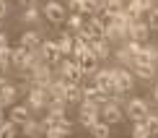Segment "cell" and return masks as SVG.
Listing matches in <instances>:
<instances>
[{"label":"cell","mask_w":158,"mask_h":138,"mask_svg":"<svg viewBox=\"0 0 158 138\" xmlns=\"http://www.w3.org/2000/svg\"><path fill=\"white\" fill-rule=\"evenodd\" d=\"M10 63L16 65L21 73H31V68L39 63V57H36V52H34V50L16 47V50H10Z\"/></svg>","instance_id":"6da1fadb"},{"label":"cell","mask_w":158,"mask_h":138,"mask_svg":"<svg viewBox=\"0 0 158 138\" xmlns=\"http://www.w3.org/2000/svg\"><path fill=\"white\" fill-rule=\"evenodd\" d=\"M119 104H122V99H111V96H109V99L104 102L101 107H98V115H101V120H104V122H109V125H117V122L124 117V112H122Z\"/></svg>","instance_id":"7a4b0ae2"},{"label":"cell","mask_w":158,"mask_h":138,"mask_svg":"<svg viewBox=\"0 0 158 138\" xmlns=\"http://www.w3.org/2000/svg\"><path fill=\"white\" fill-rule=\"evenodd\" d=\"M127 107H124V115L130 117L132 122H143L148 117V104H145V99H140V96H135V99H130V102H124Z\"/></svg>","instance_id":"3957f363"},{"label":"cell","mask_w":158,"mask_h":138,"mask_svg":"<svg viewBox=\"0 0 158 138\" xmlns=\"http://www.w3.org/2000/svg\"><path fill=\"white\" fill-rule=\"evenodd\" d=\"M81 31L88 39H106V21H104L101 16H91Z\"/></svg>","instance_id":"277c9868"},{"label":"cell","mask_w":158,"mask_h":138,"mask_svg":"<svg viewBox=\"0 0 158 138\" xmlns=\"http://www.w3.org/2000/svg\"><path fill=\"white\" fill-rule=\"evenodd\" d=\"M57 76H62L65 81H73V83H81V68H78V63L73 60V57H62L60 60V70H57Z\"/></svg>","instance_id":"5b68a950"},{"label":"cell","mask_w":158,"mask_h":138,"mask_svg":"<svg viewBox=\"0 0 158 138\" xmlns=\"http://www.w3.org/2000/svg\"><path fill=\"white\" fill-rule=\"evenodd\" d=\"M98 107L101 104L91 102V99H81V107H78V112H81V122L85 128H91L94 122H98Z\"/></svg>","instance_id":"8992f818"},{"label":"cell","mask_w":158,"mask_h":138,"mask_svg":"<svg viewBox=\"0 0 158 138\" xmlns=\"http://www.w3.org/2000/svg\"><path fill=\"white\" fill-rule=\"evenodd\" d=\"M114 86H117V94H127L135 86V76L124 68H117L114 70Z\"/></svg>","instance_id":"52a82bcc"},{"label":"cell","mask_w":158,"mask_h":138,"mask_svg":"<svg viewBox=\"0 0 158 138\" xmlns=\"http://www.w3.org/2000/svg\"><path fill=\"white\" fill-rule=\"evenodd\" d=\"M42 13L47 16V21H52V24H62L65 18H68V11H65V5H62V3H57V0H49V3L42 8Z\"/></svg>","instance_id":"ba28073f"},{"label":"cell","mask_w":158,"mask_h":138,"mask_svg":"<svg viewBox=\"0 0 158 138\" xmlns=\"http://www.w3.org/2000/svg\"><path fill=\"white\" fill-rule=\"evenodd\" d=\"M148 34H150L148 24H145V21H140V18L127 24V39H132V42H140V44H143V42L148 39Z\"/></svg>","instance_id":"9c48e42d"},{"label":"cell","mask_w":158,"mask_h":138,"mask_svg":"<svg viewBox=\"0 0 158 138\" xmlns=\"http://www.w3.org/2000/svg\"><path fill=\"white\" fill-rule=\"evenodd\" d=\"M70 133H73V125H70L68 117L60 122H52V125H44V136L47 138H68Z\"/></svg>","instance_id":"30bf717a"},{"label":"cell","mask_w":158,"mask_h":138,"mask_svg":"<svg viewBox=\"0 0 158 138\" xmlns=\"http://www.w3.org/2000/svg\"><path fill=\"white\" fill-rule=\"evenodd\" d=\"M60 78H62V76H60ZM62 96H65L68 102H81V99H83V86L62 78Z\"/></svg>","instance_id":"8fae6325"},{"label":"cell","mask_w":158,"mask_h":138,"mask_svg":"<svg viewBox=\"0 0 158 138\" xmlns=\"http://www.w3.org/2000/svg\"><path fill=\"white\" fill-rule=\"evenodd\" d=\"M78 68H81V73L83 76H88V73H96V70H98V60H96V55H94V52H85V55L83 57H78Z\"/></svg>","instance_id":"7c38bea8"},{"label":"cell","mask_w":158,"mask_h":138,"mask_svg":"<svg viewBox=\"0 0 158 138\" xmlns=\"http://www.w3.org/2000/svg\"><path fill=\"white\" fill-rule=\"evenodd\" d=\"M83 99H91V102H96V104H104L109 96L104 94V91L98 89L94 81H91V83H85V86H83Z\"/></svg>","instance_id":"4fadbf2b"},{"label":"cell","mask_w":158,"mask_h":138,"mask_svg":"<svg viewBox=\"0 0 158 138\" xmlns=\"http://www.w3.org/2000/svg\"><path fill=\"white\" fill-rule=\"evenodd\" d=\"M88 50L96 55V60H106L109 57V42L106 39H88Z\"/></svg>","instance_id":"5bb4252c"},{"label":"cell","mask_w":158,"mask_h":138,"mask_svg":"<svg viewBox=\"0 0 158 138\" xmlns=\"http://www.w3.org/2000/svg\"><path fill=\"white\" fill-rule=\"evenodd\" d=\"M13 99H16V86L13 83L5 81V76H0V104H13Z\"/></svg>","instance_id":"9a60e30c"},{"label":"cell","mask_w":158,"mask_h":138,"mask_svg":"<svg viewBox=\"0 0 158 138\" xmlns=\"http://www.w3.org/2000/svg\"><path fill=\"white\" fill-rule=\"evenodd\" d=\"M70 8L73 13H96L101 5H98V0H70Z\"/></svg>","instance_id":"2e32d148"},{"label":"cell","mask_w":158,"mask_h":138,"mask_svg":"<svg viewBox=\"0 0 158 138\" xmlns=\"http://www.w3.org/2000/svg\"><path fill=\"white\" fill-rule=\"evenodd\" d=\"M42 57H44V63H49V65L62 60V55H60V50H57L55 42H42Z\"/></svg>","instance_id":"e0dca14e"},{"label":"cell","mask_w":158,"mask_h":138,"mask_svg":"<svg viewBox=\"0 0 158 138\" xmlns=\"http://www.w3.org/2000/svg\"><path fill=\"white\" fill-rule=\"evenodd\" d=\"M8 120H10V122H16V125H23V122L29 120V107H26V102H23V104H13Z\"/></svg>","instance_id":"ac0fdd59"},{"label":"cell","mask_w":158,"mask_h":138,"mask_svg":"<svg viewBox=\"0 0 158 138\" xmlns=\"http://www.w3.org/2000/svg\"><path fill=\"white\" fill-rule=\"evenodd\" d=\"M21 47H26V50L42 47V34L39 31H26V34H21Z\"/></svg>","instance_id":"d6986e66"},{"label":"cell","mask_w":158,"mask_h":138,"mask_svg":"<svg viewBox=\"0 0 158 138\" xmlns=\"http://www.w3.org/2000/svg\"><path fill=\"white\" fill-rule=\"evenodd\" d=\"M21 128H23V138H36L39 133H44V125H42V122H36V120H31V117L23 122Z\"/></svg>","instance_id":"ffe728a7"},{"label":"cell","mask_w":158,"mask_h":138,"mask_svg":"<svg viewBox=\"0 0 158 138\" xmlns=\"http://www.w3.org/2000/svg\"><path fill=\"white\" fill-rule=\"evenodd\" d=\"M73 42H75V39L70 37V34H62V37H60V39H57V42H55L62 57H70V55H73Z\"/></svg>","instance_id":"44dd1931"},{"label":"cell","mask_w":158,"mask_h":138,"mask_svg":"<svg viewBox=\"0 0 158 138\" xmlns=\"http://www.w3.org/2000/svg\"><path fill=\"white\" fill-rule=\"evenodd\" d=\"M88 130H91V136H94V138H109L111 125H109V122H104V120H98V122H94Z\"/></svg>","instance_id":"7402d4cb"},{"label":"cell","mask_w":158,"mask_h":138,"mask_svg":"<svg viewBox=\"0 0 158 138\" xmlns=\"http://www.w3.org/2000/svg\"><path fill=\"white\" fill-rule=\"evenodd\" d=\"M132 70L137 76H143V78H150L156 68H153V63H132Z\"/></svg>","instance_id":"603a6c76"},{"label":"cell","mask_w":158,"mask_h":138,"mask_svg":"<svg viewBox=\"0 0 158 138\" xmlns=\"http://www.w3.org/2000/svg\"><path fill=\"white\" fill-rule=\"evenodd\" d=\"M68 26H70V29H75V31H81L83 26H85L83 13H70V16H68Z\"/></svg>","instance_id":"cb8c5ba5"},{"label":"cell","mask_w":158,"mask_h":138,"mask_svg":"<svg viewBox=\"0 0 158 138\" xmlns=\"http://www.w3.org/2000/svg\"><path fill=\"white\" fill-rule=\"evenodd\" d=\"M16 122H10V120H3L0 122V130H3V138H16Z\"/></svg>","instance_id":"d4e9b609"},{"label":"cell","mask_w":158,"mask_h":138,"mask_svg":"<svg viewBox=\"0 0 158 138\" xmlns=\"http://www.w3.org/2000/svg\"><path fill=\"white\" fill-rule=\"evenodd\" d=\"M132 138H150V128L145 122H137L135 130H132Z\"/></svg>","instance_id":"484cf974"},{"label":"cell","mask_w":158,"mask_h":138,"mask_svg":"<svg viewBox=\"0 0 158 138\" xmlns=\"http://www.w3.org/2000/svg\"><path fill=\"white\" fill-rule=\"evenodd\" d=\"M8 65H10V50L8 52H0V76H5Z\"/></svg>","instance_id":"4316f807"},{"label":"cell","mask_w":158,"mask_h":138,"mask_svg":"<svg viewBox=\"0 0 158 138\" xmlns=\"http://www.w3.org/2000/svg\"><path fill=\"white\" fill-rule=\"evenodd\" d=\"M148 29H158V8H150L148 11Z\"/></svg>","instance_id":"83f0119b"},{"label":"cell","mask_w":158,"mask_h":138,"mask_svg":"<svg viewBox=\"0 0 158 138\" xmlns=\"http://www.w3.org/2000/svg\"><path fill=\"white\" fill-rule=\"evenodd\" d=\"M143 122L150 128V133H156V128H158V115H150V112H148V117H145Z\"/></svg>","instance_id":"f1b7e54d"},{"label":"cell","mask_w":158,"mask_h":138,"mask_svg":"<svg viewBox=\"0 0 158 138\" xmlns=\"http://www.w3.org/2000/svg\"><path fill=\"white\" fill-rule=\"evenodd\" d=\"M36 16H39V11H36V8H31V5L23 11V21H34Z\"/></svg>","instance_id":"f546056e"},{"label":"cell","mask_w":158,"mask_h":138,"mask_svg":"<svg viewBox=\"0 0 158 138\" xmlns=\"http://www.w3.org/2000/svg\"><path fill=\"white\" fill-rule=\"evenodd\" d=\"M8 50H10V47H8V37L0 31V52H8Z\"/></svg>","instance_id":"4dcf8cb0"},{"label":"cell","mask_w":158,"mask_h":138,"mask_svg":"<svg viewBox=\"0 0 158 138\" xmlns=\"http://www.w3.org/2000/svg\"><path fill=\"white\" fill-rule=\"evenodd\" d=\"M5 11H8V5H5V0H0V18L5 16Z\"/></svg>","instance_id":"1f68e13d"},{"label":"cell","mask_w":158,"mask_h":138,"mask_svg":"<svg viewBox=\"0 0 158 138\" xmlns=\"http://www.w3.org/2000/svg\"><path fill=\"white\" fill-rule=\"evenodd\" d=\"M3 120H5V107L0 104V122H3Z\"/></svg>","instance_id":"d6a6232c"},{"label":"cell","mask_w":158,"mask_h":138,"mask_svg":"<svg viewBox=\"0 0 158 138\" xmlns=\"http://www.w3.org/2000/svg\"><path fill=\"white\" fill-rule=\"evenodd\" d=\"M23 3H26V5H31V3H34V0H23Z\"/></svg>","instance_id":"836d02e7"},{"label":"cell","mask_w":158,"mask_h":138,"mask_svg":"<svg viewBox=\"0 0 158 138\" xmlns=\"http://www.w3.org/2000/svg\"><path fill=\"white\" fill-rule=\"evenodd\" d=\"M156 99H158V83H156Z\"/></svg>","instance_id":"e575fe53"},{"label":"cell","mask_w":158,"mask_h":138,"mask_svg":"<svg viewBox=\"0 0 158 138\" xmlns=\"http://www.w3.org/2000/svg\"><path fill=\"white\" fill-rule=\"evenodd\" d=\"M0 138H3V130H0Z\"/></svg>","instance_id":"d590c367"},{"label":"cell","mask_w":158,"mask_h":138,"mask_svg":"<svg viewBox=\"0 0 158 138\" xmlns=\"http://www.w3.org/2000/svg\"><path fill=\"white\" fill-rule=\"evenodd\" d=\"M156 133H158V128H156Z\"/></svg>","instance_id":"8d00e7d4"}]
</instances>
